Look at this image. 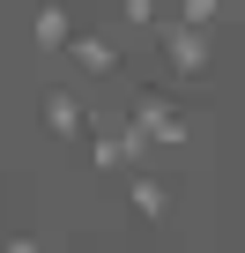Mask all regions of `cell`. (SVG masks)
Instances as JSON below:
<instances>
[{
  "label": "cell",
  "mask_w": 245,
  "mask_h": 253,
  "mask_svg": "<svg viewBox=\"0 0 245 253\" xmlns=\"http://www.w3.org/2000/svg\"><path fill=\"white\" fill-rule=\"evenodd\" d=\"M141 157H149V142H141V126L134 119H89V134H82V164L89 171H141Z\"/></svg>",
  "instance_id": "cell-1"
},
{
  "label": "cell",
  "mask_w": 245,
  "mask_h": 253,
  "mask_svg": "<svg viewBox=\"0 0 245 253\" xmlns=\"http://www.w3.org/2000/svg\"><path fill=\"white\" fill-rule=\"evenodd\" d=\"M149 38H156V60H164L178 82H208V67H215V38H208V30H193V23L164 15Z\"/></svg>",
  "instance_id": "cell-2"
},
{
  "label": "cell",
  "mask_w": 245,
  "mask_h": 253,
  "mask_svg": "<svg viewBox=\"0 0 245 253\" xmlns=\"http://www.w3.org/2000/svg\"><path fill=\"white\" fill-rule=\"evenodd\" d=\"M127 119L141 126V142H149V149H178V142L193 134V104H178L171 89H134Z\"/></svg>",
  "instance_id": "cell-3"
},
{
  "label": "cell",
  "mask_w": 245,
  "mask_h": 253,
  "mask_svg": "<svg viewBox=\"0 0 245 253\" xmlns=\"http://www.w3.org/2000/svg\"><path fill=\"white\" fill-rule=\"evenodd\" d=\"M119 194H127V209H134L149 231H171V216H178V186H171V179H156V171H127V179H119Z\"/></svg>",
  "instance_id": "cell-4"
},
{
  "label": "cell",
  "mask_w": 245,
  "mask_h": 253,
  "mask_svg": "<svg viewBox=\"0 0 245 253\" xmlns=\"http://www.w3.org/2000/svg\"><path fill=\"white\" fill-rule=\"evenodd\" d=\"M37 119H45V134H52V142H74V149H82V134H89L82 97H74V89H60V82H45V89H37Z\"/></svg>",
  "instance_id": "cell-5"
},
{
  "label": "cell",
  "mask_w": 245,
  "mask_h": 253,
  "mask_svg": "<svg viewBox=\"0 0 245 253\" xmlns=\"http://www.w3.org/2000/svg\"><path fill=\"white\" fill-rule=\"evenodd\" d=\"M67 60H74L82 75H97V82H111L119 67H127V52H119V38H104V30H74V38H67Z\"/></svg>",
  "instance_id": "cell-6"
},
{
  "label": "cell",
  "mask_w": 245,
  "mask_h": 253,
  "mask_svg": "<svg viewBox=\"0 0 245 253\" xmlns=\"http://www.w3.org/2000/svg\"><path fill=\"white\" fill-rule=\"evenodd\" d=\"M67 38H74V0H37V15H30V45H37L45 60H60Z\"/></svg>",
  "instance_id": "cell-7"
},
{
  "label": "cell",
  "mask_w": 245,
  "mask_h": 253,
  "mask_svg": "<svg viewBox=\"0 0 245 253\" xmlns=\"http://www.w3.org/2000/svg\"><path fill=\"white\" fill-rule=\"evenodd\" d=\"M238 15H245V0H178V23H193V30H238Z\"/></svg>",
  "instance_id": "cell-8"
},
{
  "label": "cell",
  "mask_w": 245,
  "mask_h": 253,
  "mask_svg": "<svg viewBox=\"0 0 245 253\" xmlns=\"http://www.w3.org/2000/svg\"><path fill=\"white\" fill-rule=\"evenodd\" d=\"M119 23H127V30H156L164 23V0H119Z\"/></svg>",
  "instance_id": "cell-9"
},
{
  "label": "cell",
  "mask_w": 245,
  "mask_h": 253,
  "mask_svg": "<svg viewBox=\"0 0 245 253\" xmlns=\"http://www.w3.org/2000/svg\"><path fill=\"white\" fill-rule=\"evenodd\" d=\"M0 253H45V238H30V231H15V238L0 246Z\"/></svg>",
  "instance_id": "cell-10"
}]
</instances>
